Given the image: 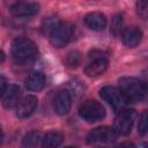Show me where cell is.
Here are the masks:
<instances>
[{"mask_svg": "<svg viewBox=\"0 0 148 148\" xmlns=\"http://www.w3.org/2000/svg\"><path fill=\"white\" fill-rule=\"evenodd\" d=\"M121 24H123L121 17L116 16V17L113 18V23H112V25H111V28H112V30H113V32H114V34H117V32L121 29Z\"/></svg>", "mask_w": 148, "mask_h": 148, "instance_id": "obj_22", "label": "cell"}, {"mask_svg": "<svg viewBox=\"0 0 148 148\" xmlns=\"http://www.w3.org/2000/svg\"><path fill=\"white\" fill-rule=\"evenodd\" d=\"M142 81H143V83H145V84L147 86V88H148V67L142 71Z\"/></svg>", "mask_w": 148, "mask_h": 148, "instance_id": "obj_25", "label": "cell"}, {"mask_svg": "<svg viewBox=\"0 0 148 148\" xmlns=\"http://www.w3.org/2000/svg\"><path fill=\"white\" fill-rule=\"evenodd\" d=\"M75 27L69 22H59L50 34V42L54 47L67 45L74 37Z\"/></svg>", "mask_w": 148, "mask_h": 148, "instance_id": "obj_3", "label": "cell"}, {"mask_svg": "<svg viewBox=\"0 0 148 148\" xmlns=\"http://www.w3.org/2000/svg\"><path fill=\"white\" fill-rule=\"evenodd\" d=\"M0 84H1V89H0V94L1 95H3L5 94V91L7 90V81H6V79H5V76L3 75H1V82H0Z\"/></svg>", "mask_w": 148, "mask_h": 148, "instance_id": "obj_23", "label": "cell"}, {"mask_svg": "<svg viewBox=\"0 0 148 148\" xmlns=\"http://www.w3.org/2000/svg\"><path fill=\"white\" fill-rule=\"evenodd\" d=\"M10 54L16 62H25L37 54V46L27 37H16L12 43Z\"/></svg>", "mask_w": 148, "mask_h": 148, "instance_id": "obj_2", "label": "cell"}, {"mask_svg": "<svg viewBox=\"0 0 148 148\" xmlns=\"http://www.w3.org/2000/svg\"><path fill=\"white\" fill-rule=\"evenodd\" d=\"M1 102L3 108L6 109H13L18 105L21 102V89L16 84L8 86L7 90L3 95H1Z\"/></svg>", "mask_w": 148, "mask_h": 148, "instance_id": "obj_11", "label": "cell"}, {"mask_svg": "<svg viewBox=\"0 0 148 148\" xmlns=\"http://www.w3.org/2000/svg\"><path fill=\"white\" fill-rule=\"evenodd\" d=\"M62 134L58 131H52L45 134L42 140V148H58L62 142Z\"/></svg>", "mask_w": 148, "mask_h": 148, "instance_id": "obj_16", "label": "cell"}, {"mask_svg": "<svg viewBox=\"0 0 148 148\" xmlns=\"http://www.w3.org/2000/svg\"><path fill=\"white\" fill-rule=\"evenodd\" d=\"M24 84L29 91H40L45 84V76L42 72H34L25 79Z\"/></svg>", "mask_w": 148, "mask_h": 148, "instance_id": "obj_15", "label": "cell"}, {"mask_svg": "<svg viewBox=\"0 0 148 148\" xmlns=\"http://www.w3.org/2000/svg\"><path fill=\"white\" fill-rule=\"evenodd\" d=\"M138 133L145 135L148 133V109L143 110L138 120Z\"/></svg>", "mask_w": 148, "mask_h": 148, "instance_id": "obj_18", "label": "cell"}, {"mask_svg": "<svg viewBox=\"0 0 148 148\" xmlns=\"http://www.w3.org/2000/svg\"><path fill=\"white\" fill-rule=\"evenodd\" d=\"M136 13L142 20H148V0H140L135 3Z\"/></svg>", "mask_w": 148, "mask_h": 148, "instance_id": "obj_19", "label": "cell"}, {"mask_svg": "<svg viewBox=\"0 0 148 148\" xmlns=\"http://www.w3.org/2000/svg\"><path fill=\"white\" fill-rule=\"evenodd\" d=\"M142 39V31L134 25L127 27L121 32V40L127 47H135Z\"/></svg>", "mask_w": 148, "mask_h": 148, "instance_id": "obj_13", "label": "cell"}, {"mask_svg": "<svg viewBox=\"0 0 148 148\" xmlns=\"http://www.w3.org/2000/svg\"><path fill=\"white\" fill-rule=\"evenodd\" d=\"M39 143V133L37 131L28 132L21 143V148H37Z\"/></svg>", "mask_w": 148, "mask_h": 148, "instance_id": "obj_17", "label": "cell"}, {"mask_svg": "<svg viewBox=\"0 0 148 148\" xmlns=\"http://www.w3.org/2000/svg\"><path fill=\"white\" fill-rule=\"evenodd\" d=\"M117 132L110 126H99L91 130L87 135V142L90 145H105L116 140Z\"/></svg>", "mask_w": 148, "mask_h": 148, "instance_id": "obj_6", "label": "cell"}, {"mask_svg": "<svg viewBox=\"0 0 148 148\" xmlns=\"http://www.w3.org/2000/svg\"><path fill=\"white\" fill-rule=\"evenodd\" d=\"M66 148H75V147H66Z\"/></svg>", "mask_w": 148, "mask_h": 148, "instance_id": "obj_27", "label": "cell"}, {"mask_svg": "<svg viewBox=\"0 0 148 148\" xmlns=\"http://www.w3.org/2000/svg\"><path fill=\"white\" fill-rule=\"evenodd\" d=\"M89 59H90L89 62L84 67V74L87 76H90V77L99 76L101 74H103L106 71L109 62L102 52L92 51L89 54Z\"/></svg>", "mask_w": 148, "mask_h": 148, "instance_id": "obj_7", "label": "cell"}, {"mask_svg": "<svg viewBox=\"0 0 148 148\" xmlns=\"http://www.w3.org/2000/svg\"><path fill=\"white\" fill-rule=\"evenodd\" d=\"M135 148H148V141H143V142L139 143Z\"/></svg>", "mask_w": 148, "mask_h": 148, "instance_id": "obj_26", "label": "cell"}, {"mask_svg": "<svg viewBox=\"0 0 148 148\" xmlns=\"http://www.w3.org/2000/svg\"><path fill=\"white\" fill-rule=\"evenodd\" d=\"M119 90L126 103H135L142 101L148 95V88L142 80L134 76H123L118 81Z\"/></svg>", "mask_w": 148, "mask_h": 148, "instance_id": "obj_1", "label": "cell"}, {"mask_svg": "<svg viewBox=\"0 0 148 148\" xmlns=\"http://www.w3.org/2000/svg\"><path fill=\"white\" fill-rule=\"evenodd\" d=\"M80 60H81L80 53L77 51H72L68 53V56L66 58V64L69 67H76L80 64Z\"/></svg>", "mask_w": 148, "mask_h": 148, "instance_id": "obj_20", "label": "cell"}, {"mask_svg": "<svg viewBox=\"0 0 148 148\" xmlns=\"http://www.w3.org/2000/svg\"><path fill=\"white\" fill-rule=\"evenodd\" d=\"M9 10L15 16H32L38 13L39 5L34 1H16L9 7Z\"/></svg>", "mask_w": 148, "mask_h": 148, "instance_id": "obj_9", "label": "cell"}, {"mask_svg": "<svg viewBox=\"0 0 148 148\" xmlns=\"http://www.w3.org/2000/svg\"><path fill=\"white\" fill-rule=\"evenodd\" d=\"M59 22H57L53 17H49V18H46L45 21H44V24H43V31H44V34H51L52 32V30L57 27V24H58Z\"/></svg>", "mask_w": 148, "mask_h": 148, "instance_id": "obj_21", "label": "cell"}, {"mask_svg": "<svg viewBox=\"0 0 148 148\" xmlns=\"http://www.w3.org/2000/svg\"><path fill=\"white\" fill-rule=\"evenodd\" d=\"M37 105H38L37 97L34 96V95H28V96L23 97L21 99V102L18 103V105L15 108L16 116L18 118H21V119L28 118L34 113V111L36 110Z\"/></svg>", "mask_w": 148, "mask_h": 148, "instance_id": "obj_10", "label": "cell"}, {"mask_svg": "<svg viewBox=\"0 0 148 148\" xmlns=\"http://www.w3.org/2000/svg\"><path fill=\"white\" fill-rule=\"evenodd\" d=\"M113 148H135V146H134L132 142L125 141V142H121L120 145H117V146L113 147Z\"/></svg>", "mask_w": 148, "mask_h": 148, "instance_id": "obj_24", "label": "cell"}, {"mask_svg": "<svg viewBox=\"0 0 148 148\" xmlns=\"http://www.w3.org/2000/svg\"><path fill=\"white\" fill-rule=\"evenodd\" d=\"M135 118H136V112L132 109H123L121 111H119L113 123V128L117 132V134H121V135L130 134Z\"/></svg>", "mask_w": 148, "mask_h": 148, "instance_id": "obj_5", "label": "cell"}, {"mask_svg": "<svg viewBox=\"0 0 148 148\" xmlns=\"http://www.w3.org/2000/svg\"><path fill=\"white\" fill-rule=\"evenodd\" d=\"M79 114L86 121L95 123L105 117V109L99 102L95 99H87L80 105Z\"/></svg>", "mask_w": 148, "mask_h": 148, "instance_id": "obj_4", "label": "cell"}, {"mask_svg": "<svg viewBox=\"0 0 148 148\" xmlns=\"http://www.w3.org/2000/svg\"><path fill=\"white\" fill-rule=\"evenodd\" d=\"M71 105H72L71 92L66 89L59 90L54 98V111L59 116H64L68 113V111L71 110Z\"/></svg>", "mask_w": 148, "mask_h": 148, "instance_id": "obj_12", "label": "cell"}, {"mask_svg": "<svg viewBox=\"0 0 148 148\" xmlns=\"http://www.w3.org/2000/svg\"><path fill=\"white\" fill-rule=\"evenodd\" d=\"M99 96L116 111H121L126 104V101L120 92L119 88L112 86H105L99 90Z\"/></svg>", "mask_w": 148, "mask_h": 148, "instance_id": "obj_8", "label": "cell"}, {"mask_svg": "<svg viewBox=\"0 0 148 148\" xmlns=\"http://www.w3.org/2000/svg\"><path fill=\"white\" fill-rule=\"evenodd\" d=\"M84 23L89 29L94 31H101L106 27L108 21L104 14L98 12H92L84 16Z\"/></svg>", "mask_w": 148, "mask_h": 148, "instance_id": "obj_14", "label": "cell"}]
</instances>
